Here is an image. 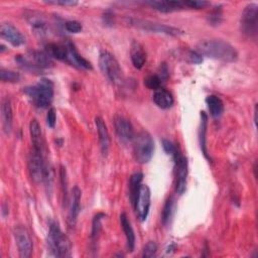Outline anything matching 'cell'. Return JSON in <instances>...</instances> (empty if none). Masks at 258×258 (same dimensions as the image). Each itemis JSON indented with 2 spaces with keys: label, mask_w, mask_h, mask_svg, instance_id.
Returning a JSON list of instances; mask_svg holds the SVG:
<instances>
[{
  "label": "cell",
  "mask_w": 258,
  "mask_h": 258,
  "mask_svg": "<svg viewBox=\"0 0 258 258\" xmlns=\"http://www.w3.org/2000/svg\"><path fill=\"white\" fill-rule=\"evenodd\" d=\"M23 93L36 108L45 109L53 100V83L48 79H41L37 84L24 88Z\"/></svg>",
  "instance_id": "3957f363"
},
{
  "label": "cell",
  "mask_w": 258,
  "mask_h": 258,
  "mask_svg": "<svg viewBox=\"0 0 258 258\" xmlns=\"http://www.w3.org/2000/svg\"><path fill=\"white\" fill-rule=\"evenodd\" d=\"M168 76H169V73H168L167 66H166L165 62H162V63L160 64V67H159V75H158V77H159L162 81H165V80H167Z\"/></svg>",
  "instance_id": "60d3db41"
},
{
  "label": "cell",
  "mask_w": 258,
  "mask_h": 258,
  "mask_svg": "<svg viewBox=\"0 0 258 258\" xmlns=\"http://www.w3.org/2000/svg\"><path fill=\"white\" fill-rule=\"evenodd\" d=\"M59 176H60V183H61V188H62V196H63V203L68 202V180H67V172H66V168L60 165V169H59Z\"/></svg>",
  "instance_id": "836d02e7"
},
{
  "label": "cell",
  "mask_w": 258,
  "mask_h": 258,
  "mask_svg": "<svg viewBox=\"0 0 258 258\" xmlns=\"http://www.w3.org/2000/svg\"><path fill=\"white\" fill-rule=\"evenodd\" d=\"M174 161L175 172V191L177 195H182L186 188V179L188 173L187 158L182 154L179 148L172 155Z\"/></svg>",
  "instance_id": "ba28073f"
},
{
  "label": "cell",
  "mask_w": 258,
  "mask_h": 258,
  "mask_svg": "<svg viewBox=\"0 0 258 258\" xmlns=\"http://www.w3.org/2000/svg\"><path fill=\"white\" fill-rule=\"evenodd\" d=\"M154 152V141L149 132L142 130L133 139V155L140 164L149 162Z\"/></svg>",
  "instance_id": "277c9868"
},
{
  "label": "cell",
  "mask_w": 258,
  "mask_h": 258,
  "mask_svg": "<svg viewBox=\"0 0 258 258\" xmlns=\"http://www.w3.org/2000/svg\"><path fill=\"white\" fill-rule=\"evenodd\" d=\"M201 123H200V129H199V142H200V148L202 150L203 155L208 159V160H212L210 155H209V151H208V147H207V131H208V115L206 112L202 111L201 112Z\"/></svg>",
  "instance_id": "44dd1931"
},
{
  "label": "cell",
  "mask_w": 258,
  "mask_h": 258,
  "mask_svg": "<svg viewBox=\"0 0 258 258\" xmlns=\"http://www.w3.org/2000/svg\"><path fill=\"white\" fill-rule=\"evenodd\" d=\"M143 179V173L142 172H135L130 176L129 179V200L134 205L136 198L139 192V188L141 186V181Z\"/></svg>",
  "instance_id": "484cf974"
},
{
  "label": "cell",
  "mask_w": 258,
  "mask_h": 258,
  "mask_svg": "<svg viewBox=\"0 0 258 258\" xmlns=\"http://www.w3.org/2000/svg\"><path fill=\"white\" fill-rule=\"evenodd\" d=\"M1 119H2V128L5 134H9L12 129V108L11 102L8 97L2 99L1 102Z\"/></svg>",
  "instance_id": "ffe728a7"
},
{
  "label": "cell",
  "mask_w": 258,
  "mask_h": 258,
  "mask_svg": "<svg viewBox=\"0 0 258 258\" xmlns=\"http://www.w3.org/2000/svg\"><path fill=\"white\" fill-rule=\"evenodd\" d=\"M29 132H30V137H31L32 148L42 151V152H46L42 130H41L40 124L38 123V121L36 119H32L30 121Z\"/></svg>",
  "instance_id": "ac0fdd59"
},
{
  "label": "cell",
  "mask_w": 258,
  "mask_h": 258,
  "mask_svg": "<svg viewBox=\"0 0 258 258\" xmlns=\"http://www.w3.org/2000/svg\"><path fill=\"white\" fill-rule=\"evenodd\" d=\"M95 124L97 127L98 136H99L101 152L104 156H106L108 154L109 148H110V135L108 132L107 125L104 122V120L99 116L95 118Z\"/></svg>",
  "instance_id": "e0dca14e"
},
{
  "label": "cell",
  "mask_w": 258,
  "mask_h": 258,
  "mask_svg": "<svg viewBox=\"0 0 258 258\" xmlns=\"http://www.w3.org/2000/svg\"><path fill=\"white\" fill-rule=\"evenodd\" d=\"M157 244L154 241H148L142 250V257L144 258H151L155 257L157 253Z\"/></svg>",
  "instance_id": "1f68e13d"
},
{
  "label": "cell",
  "mask_w": 258,
  "mask_h": 258,
  "mask_svg": "<svg viewBox=\"0 0 258 258\" xmlns=\"http://www.w3.org/2000/svg\"><path fill=\"white\" fill-rule=\"evenodd\" d=\"M173 210H174V200H173V197H169L165 201L162 209V213H161V222L164 226H167L170 223V220L173 215Z\"/></svg>",
  "instance_id": "83f0119b"
},
{
  "label": "cell",
  "mask_w": 258,
  "mask_h": 258,
  "mask_svg": "<svg viewBox=\"0 0 258 258\" xmlns=\"http://www.w3.org/2000/svg\"><path fill=\"white\" fill-rule=\"evenodd\" d=\"M55 122H56V112H55V109L51 107L48 109V112L46 115V123L48 127L54 128Z\"/></svg>",
  "instance_id": "74e56055"
},
{
  "label": "cell",
  "mask_w": 258,
  "mask_h": 258,
  "mask_svg": "<svg viewBox=\"0 0 258 258\" xmlns=\"http://www.w3.org/2000/svg\"><path fill=\"white\" fill-rule=\"evenodd\" d=\"M99 67L104 76L115 85L123 82V72L116 57L108 50H101L99 53Z\"/></svg>",
  "instance_id": "5b68a950"
},
{
  "label": "cell",
  "mask_w": 258,
  "mask_h": 258,
  "mask_svg": "<svg viewBox=\"0 0 258 258\" xmlns=\"http://www.w3.org/2000/svg\"><path fill=\"white\" fill-rule=\"evenodd\" d=\"M47 247L50 253L55 257H71L72 255V242L70 238L60 230L58 223L50 220L48 223L47 232Z\"/></svg>",
  "instance_id": "7a4b0ae2"
},
{
  "label": "cell",
  "mask_w": 258,
  "mask_h": 258,
  "mask_svg": "<svg viewBox=\"0 0 258 258\" xmlns=\"http://www.w3.org/2000/svg\"><path fill=\"white\" fill-rule=\"evenodd\" d=\"M0 80L4 83H16L20 80V74L15 72V71H11V70L1 68V70H0Z\"/></svg>",
  "instance_id": "f1b7e54d"
},
{
  "label": "cell",
  "mask_w": 258,
  "mask_h": 258,
  "mask_svg": "<svg viewBox=\"0 0 258 258\" xmlns=\"http://www.w3.org/2000/svg\"><path fill=\"white\" fill-rule=\"evenodd\" d=\"M202 56L233 62L238 58V51L231 43L224 39H207L201 41L196 49Z\"/></svg>",
  "instance_id": "6da1fadb"
},
{
  "label": "cell",
  "mask_w": 258,
  "mask_h": 258,
  "mask_svg": "<svg viewBox=\"0 0 258 258\" xmlns=\"http://www.w3.org/2000/svg\"><path fill=\"white\" fill-rule=\"evenodd\" d=\"M67 46H68V63H70L71 66H74L77 69H82V70H92L93 67L91 64V62L89 60H87L85 57H83L77 47L75 46V44L71 41H67Z\"/></svg>",
  "instance_id": "5bb4252c"
},
{
  "label": "cell",
  "mask_w": 258,
  "mask_h": 258,
  "mask_svg": "<svg viewBox=\"0 0 258 258\" xmlns=\"http://www.w3.org/2000/svg\"><path fill=\"white\" fill-rule=\"evenodd\" d=\"M106 217V214L104 213H98L94 216L92 221V230H91V242L92 244H95L98 240V237L100 235L101 229H102V220Z\"/></svg>",
  "instance_id": "4316f807"
},
{
  "label": "cell",
  "mask_w": 258,
  "mask_h": 258,
  "mask_svg": "<svg viewBox=\"0 0 258 258\" xmlns=\"http://www.w3.org/2000/svg\"><path fill=\"white\" fill-rule=\"evenodd\" d=\"M130 57H131L133 67L137 70L142 69L146 62V51L143 45L137 40H133L131 42Z\"/></svg>",
  "instance_id": "d6986e66"
},
{
  "label": "cell",
  "mask_w": 258,
  "mask_h": 258,
  "mask_svg": "<svg viewBox=\"0 0 258 258\" xmlns=\"http://www.w3.org/2000/svg\"><path fill=\"white\" fill-rule=\"evenodd\" d=\"M114 128L118 139L122 143L127 144L133 141L135 137L134 129L131 122L127 118L122 115H116L114 117Z\"/></svg>",
  "instance_id": "8fae6325"
},
{
  "label": "cell",
  "mask_w": 258,
  "mask_h": 258,
  "mask_svg": "<svg viewBox=\"0 0 258 258\" xmlns=\"http://www.w3.org/2000/svg\"><path fill=\"white\" fill-rule=\"evenodd\" d=\"M64 28L67 29V31L72 32V33H79L82 31L83 26L82 24L77 21V20H69L64 23Z\"/></svg>",
  "instance_id": "d590c367"
},
{
  "label": "cell",
  "mask_w": 258,
  "mask_h": 258,
  "mask_svg": "<svg viewBox=\"0 0 258 258\" xmlns=\"http://www.w3.org/2000/svg\"><path fill=\"white\" fill-rule=\"evenodd\" d=\"M150 198H151V192L148 185L141 184L138 196L133 205L137 218L141 222H144L147 219L149 209H150Z\"/></svg>",
  "instance_id": "30bf717a"
},
{
  "label": "cell",
  "mask_w": 258,
  "mask_h": 258,
  "mask_svg": "<svg viewBox=\"0 0 258 258\" xmlns=\"http://www.w3.org/2000/svg\"><path fill=\"white\" fill-rule=\"evenodd\" d=\"M185 8H192V9H202L206 8L211 5L210 2L204 0H185L183 1Z\"/></svg>",
  "instance_id": "d6a6232c"
},
{
  "label": "cell",
  "mask_w": 258,
  "mask_h": 258,
  "mask_svg": "<svg viewBox=\"0 0 258 258\" xmlns=\"http://www.w3.org/2000/svg\"><path fill=\"white\" fill-rule=\"evenodd\" d=\"M72 203L71 208L69 211L68 216V223L71 227H74L77 223L79 214L81 212V198H82V191L78 185H75L72 191Z\"/></svg>",
  "instance_id": "2e32d148"
},
{
  "label": "cell",
  "mask_w": 258,
  "mask_h": 258,
  "mask_svg": "<svg viewBox=\"0 0 258 258\" xmlns=\"http://www.w3.org/2000/svg\"><path fill=\"white\" fill-rule=\"evenodd\" d=\"M162 80L158 77V75H150L144 79V85L146 88L156 91L157 89L161 88Z\"/></svg>",
  "instance_id": "f546056e"
},
{
  "label": "cell",
  "mask_w": 258,
  "mask_h": 258,
  "mask_svg": "<svg viewBox=\"0 0 258 258\" xmlns=\"http://www.w3.org/2000/svg\"><path fill=\"white\" fill-rule=\"evenodd\" d=\"M45 51L51 56V58H56L61 61H68V46L67 42L61 43H48L45 45Z\"/></svg>",
  "instance_id": "cb8c5ba5"
},
{
  "label": "cell",
  "mask_w": 258,
  "mask_h": 258,
  "mask_svg": "<svg viewBox=\"0 0 258 258\" xmlns=\"http://www.w3.org/2000/svg\"><path fill=\"white\" fill-rule=\"evenodd\" d=\"M222 20V9L221 6L215 7L212 13L209 16V21L212 25H219Z\"/></svg>",
  "instance_id": "e575fe53"
},
{
  "label": "cell",
  "mask_w": 258,
  "mask_h": 258,
  "mask_svg": "<svg viewBox=\"0 0 258 258\" xmlns=\"http://www.w3.org/2000/svg\"><path fill=\"white\" fill-rule=\"evenodd\" d=\"M0 35L13 46H20L25 43V37L21 31L11 23H2L0 26Z\"/></svg>",
  "instance_id": "7c38bea8"
},
{
  "label": "cell",
  "mask_w": 258,
  "mask_h": 258,
  "mask_svg": "<svg viewBox=\"0 0 258 258\" xmlns=\"http://www.w3.org/2000/svg\"><path fill=\"white\" fill-rule=\"evenodd\" d=\"M31 26H32V29L34 30V33L39 36L44 35L47 31V25H46L45 21H43L40 18L33 19L31 21Z\"/></svg>",
  "instance_id": "4dcf8cb0"
},
{
  "label": "cell",
  "mask_w": 258,
  "mask_h": 258,
  "mask_svg": "<svg viewBox=\"0 0 258 258\" xmlns=\"http://www.w3.org/2000/svg\"><path fill=\"white\" fill-rule=\"evenodd\" d=\"M153 102L160 109H169L173 105V97L169 91L164 88H159L154 91L153 94Z\"/></svg>",
  "instance_id": "603a6c76"
},
{
  "label": "cell",
  "mask_w": 258,
  "mask_h": 258,
  "mask_svg": "<svg viewBox=\"0 0 258 258\" xmlns=\"http://www.w3.org/2000/svg\"><path fill=\"white\" fill-rule=\"evenodd\" d=\"M26 57L41 72L53 66L51 56L45 50H29Z\"/></svg>",
  "instance_id": "9a60e30c"
},
{
  "label": "cell",
  "mask_w": 258,
  "mask_h": 258,
  "mask_svg": "<svg viewBox=\"0 0 258 258\" xmlns=\"http://www.w3.org/2000/svg\"><path fill=\"white\" fill-rule=\"evenodd\" d=\"M240 30L250 39L257 38L258 5L256 3H250L244 8L240 18Z\"/></svg>",
  "instance_id": "52a82bcc"
},
{
  "label": "cell",
  "mask_w": 258,
  "mask_h": 258,
  "mask_svg": "<svg viewBox=\"0 0 258 258\" xmlns=\"http://www.w3.org/2000/svg\"><path fill=\"white\" fill-rule=\"evenodd\" d=\"M206 104L210 115L214 118H219L224 112V103L220 97L216 95H209L206 98Z\"/></svg>",
  "instance_id": "d4e9b609"
},
{
  "label": "cell",
  "mask_w": 258,
  "mask_h": 258,
  "mask_svg": "<svg viewBox=\"0 0 258 258\" xmlns=\"http://www.w3.org/2000/svg\"><path fill=\"white\" fill-rule=\"evenodd\" d=\"M14 240L21 258H28L32 255L33 243L29 231L22 225L15 226L13 229Z\"/></svg>",
  "instance_id": "9c48e42d"
},
{
  "label": "cell",
  "mask_w": 258,
  "mask_h": 258,
  "mask_svg": "<svg viewBox=\"0 0 258 258\" xmlns=\"http://www.w3.org/2000/svg\"><path fill=\"white\" fill-rule=\"evenodd\" d=\"M0 47H1V48H0V51H1V52H4V51L6 50V48H5V46H4L3 44H1Z\"/></svg>",
  "instance_id": "b9f144b4"
},
{
  "label": "cell",
  "mask_w": 258,
  "mask_h": 258,
  "mask_svg": "<svg viewBox=\"0 0 258 258\" xmlns=\"http://www.w3.org/2000/svg\"><path fill=\"white\" fill-rule=\"evenodd\" d=\"M188 60L192 63H201L203 61V56L197 50H189L187 54Z\"/></svg>",
  "instance_id": "ab89813d"
},
{
  "label": "cell",
  "mask_w": 258,
  "mask_h": 258,
  "mask_svg": "<svg viewBox=\"0 0 258 258\" xmlns=\"http://www.w3.org/2000/svg\"><path fill=\"white\" fill-rule=\"evenodd\" d=\"M162 147H163V150L166 152V154H169L171 156L174 154V152L178 148V146H176L173 142H171L168 139L162 140Z\"/></svg>",
  "instance_id": "8d00e7d4"
},
{
  "label": "cell",
  "mask_w": 258,
  "mask_h": 258,
  "mask_svg": "<svg viewBox=\"0 0 258 258\" xmlns=\"http://www.w3.org/2000/svg\"><path fill=\"white\" fill-rule=\"evenodd\" d=\"M126 23L132 27H135L137 29H141L144 31L148 32H153V33H161V34H166L170 36H179L183 34V31L179 28L162 24V23H157L153 22L150 20H144V19H139V18H134V17H127Z\"/></svg>",
  "instance_id": "8992f818"
},
{
  "label": "cell",
  "mask_w": 258,
  "mask_h": 258,
  "mask_svg": "<svg viewBox=\"0 0 258 258\" xmlns=\"http://www.w3.org/2000/svg\"><path fill=\"white\" fill-rule=\"evenodd\" d=\"M119 218H120L121 227H122L123 232H124L125 237H126L128 251L133 252V250L135 248V241H136L134 230H133V228L131 226V223H130V221H129V219H128V217L125 213H121Z\"/></svg>",
  "instance_id": "7402d4cb"
},
{
  "label": "cell",
  "mask_w": 258,
  "mask_h": 258,
  "mask_svg": "<svg viewBox=\"0 0 258 258\" xmlns=\"http://www.w3.org/2000/svg\"><path fill=\"white\" fill-rule=\"evenodd\" d=\"M145 4L149 5L154 10H157L163 13H169V12H173V11H177L185 8L183 1H180V0H161V1L151 0V1H146Z\"/></svg>",
  "instance_id": "4fadbf2b"
},
{
  "label": "cell",
  "mask_w": 258,
  "mask_h": 258,
  "mask_svg": "<svg viewBox=\"0 0 258 258\" xmlns=\"http://www.w3.org/2000/svg\"><path fill=\"white\" fill-rule=\"evenodd\" d=\"M45 4L49 5H61V6H75L78 4V1L73 0H52V1H44Z\"/></svg>",
  "instance_id": "f35d334b"
}]
</instances>
